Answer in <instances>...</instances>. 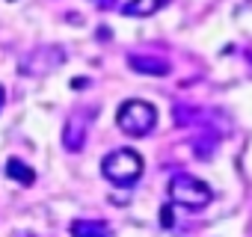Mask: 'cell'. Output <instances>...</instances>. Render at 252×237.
<instances>
[{"label": "cell", "mask_w": 252, "mask_h": 237, "mask_svg": "<svg viewBox=\"0 0 252 237\" xmlns=\"http://www.w3.org/2000/svg\"><path fill=\"white\" fill-rule=\"evenodd\" d=\"M143 154L134 148H116L101 160V175L116 187H131L143 175Z\"/></svg>", "instance_id": "obj_1"}, {"label": "cell", "mask_w": 252, "mask_h": 237, "mask_svg": "<svg viewBox=\"0 0 252 237\" xmlns=\"http://www.w3.org/2000/svg\"><path fill=\"white\" fill-rule=\"evenodd\" d=\"M116 125L128 137H149L158 125V110H155V104H149L143 98L122 101V107L116 113Z\"/></svg>", "instance_id": "obj_2"}, {"label": "cell", "mask_w": 252, "mask_h": 237, "mask_svg": "<svg viewBox=\"0 0 252 237\" xmlns=\"http://www.w3.org/2000/svg\"><path fill=\"white\" fill-rule=\"evenodd\" d=\"M169 199L178 205V207H187V210H202L211 205L214 193L205 181H199L196 175L190 172H178L172 181H169Z\"/></svg>", "instance_id": "obj_3"}, {"label": "cell", "mask_w": 252, "mask_h": 237, "mask_svg": "<svg viewBox=\"0 0 252 237\" xmlns=\"http://www.w3.org/2000/svg\"><path fill=\"white\" fill-rule=\"evenodd\" d=\"M65 62V51L60 45H39L21 59V74H51Z\"/></svg>", "instance_id": "obj_4"}, {"label": "cell", "mask_w": 252, "mask_h": 237, "mask_svg": "<svg viewBox=\"0 0 252 237\" xmlns=\"http://www.w3.org/2000/svg\"><path fill=\"white\" fill-rule=\"evenodd\" d=\"M128 65L137 74H149V77H166L172 71V65L163 57H152V54H131L128 57Z\"/></svg>", "instance_id": "obj_5"}, {"label": "cell", "mask_w": 252, "mask_h": 237, "mask_svg": "<svg viewBox=\"0 0 252 237\" xmlns=\"http://www.w3.org/2000/svg\"><path fill=\"white\" fill-rule=\"evenodd\" d=\"M83 143H86V118L71 113L63 125V146H65V151H80Z\"/></svg>", "instance_id": "obj_6"}, {"label": "cell", "mask_w": 252, "mask_h": 237, "mask_svg": "<svg viewBox=\"0 0 252 237\" xmlns=\"http://www.w3.org/2000/svg\"><path fill=\"white\" fill-rule=\"evenodd\" d=\"M71 237H110L113 228L104 219H74L71 222Z\"/></svg>", "instance_id": "obj_7"}, {"label": "cell", "mask_w": 252, "mask_h": 237, "mask_svg": "<svg viewBox=\"0 0 252 237\" xmlns=\"http://www.w3.org/2000/svg\"><path fill=\"white\" fill-rule=\"evenodd\" d=\"M169 0H128V3L122 6L125 15H134V18H149L155 12H160Z\"/></svg>", "instance_id": "obj_8"}, {"label": "cell", "mask_w": 252, "mask_h": 237, "mask_svg": "<svg viewBox=\"0 0 252 237\" xmlns=\"http://www.w3.org/2000/svg\"><path fill=\"white\" fill-rule=\"evenodd\" d=\"M6 175H9L12 181H18L21 187L36 184V172H33L24 160H18V157H9V160H6Z\"/></svg>", "instance_id": "obj_9"}, {"label": "cell", "mask_w": 252, "mask_h": 237, "mask_svg": "<svg viewBox=\"0 0 252 237\" xmlns=\"http://www.w3.org/2000/svg\"><path fill=\"white\" fill-rule=\"evenodd\" d=\"M172 113H175V125H181V128H187L190 122H196V118H193V113H196V110H190V107H178V104H175V110H172Z\"/></svg>", "instance_id": "obj_10"}, {"label": "cell", "mask_w": 252, "mask_h": 237, "mask_svg": "<svg viewBox=\"0 0 252 237\" xmlns=\"http://www.w3.org/2000/svg\"><path fill=\"white\" fill-rule=\"evenodd\" d=\"M160 222H163V225H166V228H169V225H172V222H175V216H172V207H169V205H166V207H163V213H160Z\"/></svg>", "instance_id": "obj_11"}, {"label": "cell", "mask_w": 252, "mask_h": 237, "mask_svg": "<svg viewBox=\"0 0 252 237\" xmlns=\"http://www.w3.org/2000/svg\"><path fill=\"white\" fill-rule=\"evenodd\" d=\"M71 86H74V89H86V86H89V80H86V77H74V80H71Z\"/></svg>", "instance_id": "obj_12"}, {"label": "cell", "mask_w": 252, "mask_h": 237, "mask_svg": "<svg viewBox=\"0 0 252 237\" xmlns=\"http://www.w3.org/2000/svg\"><path fill=\"white\" fill-rule=\"evenodd\" d=\"M3 104H6V92H3V86H0V113H3Z\"/></svg>", "instance_id": "obj_13"}]
</instances>
